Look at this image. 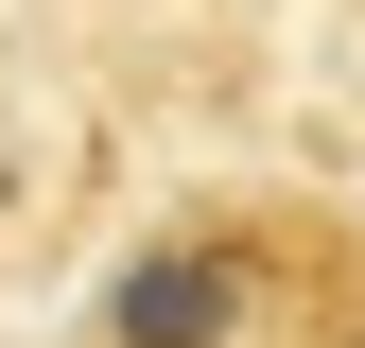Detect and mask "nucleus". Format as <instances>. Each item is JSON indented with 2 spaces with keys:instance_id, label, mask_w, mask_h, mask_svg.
<instances>
[{
  "instance_id": "1",
  "label": "nucleus",
  "mask_w": 365,
  "mask_h": 348,
  "mask_svg": "<svg viewBox=\"0 0 365 348\" xmlns=\"http://www.w3.org/2000/svg\"><path fill=\"white\" fill-rule=\"evenodd\" d=\"M313 261V209L296 192H192L122 244V279L87 296V348H261Z\"/></svg>"
},
{
  "instance_id": "2",
  "label": "nucleus",
  "mask_w": 365,
  "mask_h": 348,
  "mask_svg": "<svg viewBox=\"0 0 365 348\" xmlns=\"http://www.w3.org/2000/svg\"><path fill=\"white\" fill-rule=\"evenodd\" d=\"M261 348H365V227L313 209V261H296V296H279V331H261Z\"/></svg>"
}]
</instances>
